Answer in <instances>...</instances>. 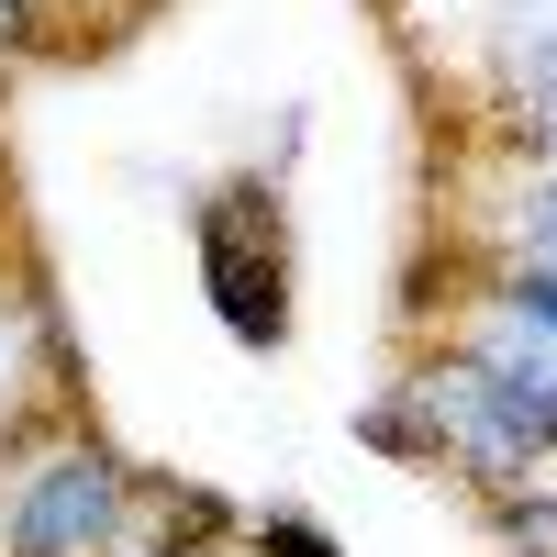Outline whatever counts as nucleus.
<instances>
[{
  "mask_svg": "<svg viewBox=\"0 0 557 557\" xmlns=\"http://www.w3.org/2000/svg\"><path fill=\"white\" fill-rule=\"evenodd\" d=\"M268 557H335V546H323L312 524H268Z\"/></svg>",
  "mask_w": 557,
  "mask_h": 557,
  "instance_id": "nucleus-5",
  "label": "nucleus"
},
{
  "mask_svg": "<svg viewBox=\"0 0 557 557\" xmlns=\"http://www.w3.org/2000/svg\"><path fill=\"white\" fill-rule=\"evenodd\" d=\"M502 312H524V323H557V268L535 257V268H513L502 278Z\"/></svg>",
  "mask_w": 557,
  "mask_h": 557,
  "instance_id": "nucleus-4",
  "label": "nucleus"
},
{
  "mask_svg": "<svg viewBox=\"0 0 557 557\" xmlns=\"http://www.w3.org/2000/svg\"><path fill=\"white\" fill-rule=\"evenodd\" d=\"M546 268H557V201H546Z\"/></svg>",
  "mask_w": 557,
  "mask_h": 557,
  "instance_id": "nucleus-6",
  "label": "nucleus"
},
{
  "mask_svg": "<svg viewBox=\"0 0 557 557\" xmlns=\"http://www.w3.org/2000/svg\"><path fill=\"white\" fill-rule=\"evenodd\" d=\"M123 513V469L101 446H67V457H45V469L23 480V513H12V546L23 557H78V546H101Z\"/></svg>",
  "mask_w": 557,
  "mask_h": 557,
  "instance_id": "nucleus-1",
  "label": "nucleus"
},
{
  "mask_svg": "<svg viewBox=\"0 0 557 557\" xmlns=\"http://www.w3.org/2000/svg\"><path fill=\"white\" fill-rule=\"evenodd\" d=\"M201 257H212V301H223V323H235L246 346H278V268L246 257L235 212H212V223H201Z\"/></svg>",
  "mask_w": 557,
  "mask_h": 557,
  "instance_id": "nucleus-3",
  "label": "nucleus"
},
{
  "mask_svg": "<svg viewBox=\"0 0 557 557\" xmlns=\"http://www.w3.org/2000/svg\"><path fill=\"white\" fill-rule=\"evenodd\" d=\"M480 368H491L502 391H513V412L535 424V446H557V323L502 312L491 335H480Z\"/></svg>",
  "mask_w": 557,
  "mask_h": 557,
  "instance_id": "nucleus-2",
  "label": "nucleus"
}]
</instances>
